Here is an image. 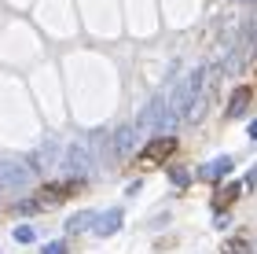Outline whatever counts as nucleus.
Returning a JSON list of instances; mask_svg holds the SVG:
<instances>
[{"instance_id":"f257e3e1","label":"nucleus","mask_w":257,"mask_h":254,"mask_svg":"<svg viewBox=\"0 0 257 254\" xmlns=\"http://www.w3.org/2000/svg\"><path fill=\"white\" fill-rule=\"evenodd\" d=\"M202 81H206V74H202V70H191V74L184 77V81H180L177 89H173V100H169V107L177 111L180 118L191 111V103L198 100V89H202Z\"/></svg>"},{"instance_id":"f03ea898","label":"nucleus","mask_w":257,"mask_h":254,"mask_svg":"<svg viewBox=\"0 0 257 254\" xmlns=\"http://www.w3.org/2000/svg\"><path fill=\"white\" fill-rule=\"evenodd\" d=\"M30 177V166L26 162H15V158H0V192H11L19 184H26Z\"/></svg>"},{"instance_id":"7ed1b4c3","label":"nucleus","mask_w":257,"mask_h":254,"mask_svg":"<svg viewBox=\"0 0 257 254\" xmlns=\"http://www.w3.org/2000/svg\"><path fill=\"white\" fill-rule=\"evenodd\" d=\"M66 170L74 173V177H85V173L92 170V155L85 144H70L66 147Z\"/></svg>"},{"instance_id":"20e7f679","label":"nucleus","mask_w":257,"mask_h":254,"mask_svg":"<svg viewBox=\"0 0 257 254\" xmlns=\"http://www.w3.org/2000/svg\"><path fill=\"white\" fill-rule=\"evenodd\" d=\"M173 147H177V140H173V136H158L155 144L147 147L144 151V158H140V166H151V162H162V158H166Z\"/></svg>"},{"instance_id":"39448f33","label":"nucleus","mask_w":257,"mask_h":254,"mask_svg":"<svg viewBox=\"0 0 257 254\" xmlns=\"http://www.w3.org/2000/svg\"><path fill=\"white\" fill-rule=\"evenodd\" d=\"M70 192H77V181H70V184H52V188H41V192H37V203H33V206L63 203V195H70Z\"/></svg>"},{"instance_id":"423d86ee","label":"nucleus","mask_w":257,"mask_h":254,"mask_svg":"<svg viewBox=\"0 0 257 254\" xmlns=\"http://www.w3.org/2000/svg\"><path fill=\"white\" fill-rule=\"evenodd\" d=\"M162 114H166V100H162V96H155V100L147 103V111L140 114V129H158Z\"/></svg>"},{"instance_id":"0eeeda50","label":"nucleus","mask_w":257,"mask_h":254,"mask_svg":"<svg viewBox=\"0 0 257 254\" xmlns=\"http://www.w3.org/2000/svg\"><path fill=\"white\" fill-rule=\"evenodd\" d=\"M59 151H63V147H59V140H44V147H41V151L33 155V158H30V166H33V170H44V166H52L55 158H59Z\"/></svg>"},{"instance_id":"6e6552de","label":"nucleus","mask_w":257,"mask_h":254,"mask_svg":"<svg viewBox=\"0 0 257 254\" xmlns=\"http://www.w3.org/2000/svg\"><path fill=\"white\" fill-rule=\"evenodd\" d=\"M121 228V210H107V214H96V232L99 236H110Z\"/></svg>"},{"instance_id":"1a4fd4ad","label":"nucleus","mask_w":257,"mask_h":254,"mask_svg":"<svg viewBox=\"0 0 257 254\" xmlns=\"http://www.w3.org/2000/svg\"><path fill=\"white\" fill-rule=\"evenodd\" d=\"M133 147H136V129H133V125H125V129H118V136H114V151L128 155Z\"/></svg>"},{"instance_id":"9d476101","label":"nucleus","mask_w":257,"mask_h":254,"mask_svg":"<svg viewBox=\"0 0 257 254\" xmlns=\"http://www.w3.org/2000/svg\"><path fill=\"white\" fill-rule=\"evenodd\" d=\"M231 166H235V162H231L228 155H224V158H213L209 166H202V177H206V181H217V177H224V173H231Z\"/></svg>"},{"instance_id":"9b49d317","label":"nucleus","mask_w":257,"mask_h":254,"mask_svg":"<svg viewBox=\"0 0 257 254\" xmlns=\"http://www.w3.org/2000/svg\"><path fill=\"white\" fill-rule=\"evenodd\" d=\"M246 100H250V89H235V96H231V103H228V114H231V118H239V114H242Z\"/></svg>"},{"instance_id":"f8f14e48","label":"nucleus","mask_w":257,"mask_h":254,"mask_svg":"<svg viewBox=\"0 0 257 254\" xmlns=\"http://www.w3.org/2000/svg\"><path fill=\"white\" fill-rule=\"evenodd\" d=\"M88 225H96V214L92 210H85V214H77V217H70V232H81V228H88Z\"/></svg>"},{"instance_id":"ddd939ff","label":"nucleus","mask_w":257,"mask_h":254,"mask_svg":"<svg viewBox=\"0 0 257 254\" xmlns=\"http://www.w3.org/2000/svg\"><path fill=\"white\" fill-rule=\"evenodd\" d=\"M235 195H239V184L220 188V192H217V210H220V206H231V203H235Z\"/></svg>"},{"instance_id":"4468645a","label":"nucleus","mask_w":257,"mask_h":254,"mask_svg":"<svg viewBox=\"0 0 257 254\" xmlns=\"http://www.w3.org/2000/svg\"><path fill=\"white\" fill-rule=\"evenodd\" d=\"M15 239H19V243H33V239H37V232L22 225V228H15Z\"/></svg>"},{"instance_id":"2eb2a0df","label":"nucleus","mask_w":257,"mask_h":254,"mask_svg":"<svg viewBox=\"0 0 257 254\" xmlns=\"http://www.w3.org/2000/svg\"><path fill=\"white\" fill-rule=\"evenodd\" d=\"M44 254H66V243L63 239H52V243H44Z\"/></svg>"},{"instance_id":"dca6fc26","label":"nucleus","mask_w":257,"mask_h":254,"mask_svg":"<svg viewBox=\"0 0 257 254\" xmlns=\"http://www.w3.org/2000/svg\"><path fill=\"white\" fill-rule=\"evenodd\" d=\"M224 254H250V247L242 243V239H235V243H228V247H224Z\"/></svg>"},{"instance_id":"f3484780","label":"nucleus","mask_w":257,"mask_h":254,"mask_svg":"<svg viewBox=\"0 0 257 254\" xmlns=\"http://www.w3.org/2000/svg\"><path fill=\"white\" fill-rule=\"evenodd\" d=\"M250 136H253V140H257V122H253V125H250Z\"/></svg>"}]
</instances>
